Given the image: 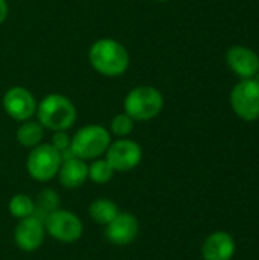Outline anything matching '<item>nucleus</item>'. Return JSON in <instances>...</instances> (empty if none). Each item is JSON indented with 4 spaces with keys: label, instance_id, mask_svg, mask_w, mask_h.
Wrapping results in <instances>:
<instances>
[{
    "label": "nucleus",
    "instance_id": "aec40b11",
    "mask_svg": "<svg viewBox=\"0 0 259 260\" xmlns=\"http://www.w3.org/2000/svg\"><path fill=\"white\" fill-rule=\"evenodd\" d=\"M133 129H134V120L127 113L116 114L110 122V131L113 133V136L119 139H125L127 136L131 134Z\"/></svg>",
    "mask_w": 259,
    "mask_h": 260
},
{
    "label": "nucleus",
    "instance_id": "ddd939ff",
    "mask_svg": "<svg viewBox=\"0 0 259 260\" xmlns=\"http://www.w3.org/2000/svg\"><path fill=\"white\" fill-rule=\"evenodd\" d=\"M235 250L237 244L231 233L214 232L202 245V257L203 260H232Z\"/></svg>",
    "mask_w": 259,
    "mask_h": 260
},
{
    "label": "nucleus",
    "instance_id": "20e7f679",
    "mask_svg": "<svg viewBox=\"0 0 259 260\" xmlns=\"http://www.w3.org/2000/svg\"><path fill=\"white\" fill-rule=\"evenodd\" d=\"M124 108L133 120H151L160 114L163 108V96L151 85H140L127 94Z\"/></svg>",
    "mask_w": 259,
    "mask_h": 260
},
{
    "label": "nucleus",
    "instance_id": "9b49d317",
    "mask_svg": "<svg viewBox=\"0 0 259 260\" xmlns=\"http://www.w3.org/2000/svg\"><path fill=\"white\" fill-rule=\"evenodd\" d=\"M44 236H46L44 222L37 216L20 219L14 229V242L21 251L26 253L37 251L43 245Z\"/></svg>",
    "mask_w": 259,
    "mask_h": 260
},
{
    "label": "nucleus",
    "instance_id": "423d86ee",
    "mask_svg": "<svg viewBox=\"0 0 259 260\" xmlns=\"http://www.w3.org/2000/svg\"><path fill=\"white\" fill-rule=\"evenodd\" d=\"M46 235L61 244H73L81 239L84 225L82 221L70 210L56 209L44 219Z\"/></svg>",
    "mask_w": 259,
    "mask_h": 260
},
{
    "label": "nucleus",
    "instance_id": "f8f14e48",
    "mask_svg": "<svg viewBox=\"0 0 259 260\" xmlns=\"http://www.w3.org/2000/svg\"><path fill=\"white\" fill-rule=\"evenodd\" d=\"M226 62L241 79H252L259 72V56L246 46H232L226 53Z\"/></svg>",
    "mask_w": 259,
    "mask_h": 260
},
{
    "label": "nucleus",
    "instance_id": "39448f33",
    "mask_svg": "<svg viewBox=\"0 0 259 260\" xmlns=\"http://www.w3.org/2000/svg\"><path fill=\"white\" fill-rule=\"evenodd\" d=\"M61 163V154L50 143H40L29 152L26 169L32 180L38 183H47L56 177Z\"/></svg>",
    "mask_w": 259,
    "mask_h": 260
},
{
    "label": "nucleus",
    "instance_id": "7ed1b4c3",
    "mask_svg": "<svg viewBox=\"0 0 259 260\" xmlns=\"http://www.w3.org/2000/svg\"><path fill=\"white\" fill-rule=\"evenodd\" d=\"M111 143L110 131L101 125H87L75 133L70 142V152L84 161L96 160L105 154Z\"/></svg>",
    "mask_w": 259,
    "mask_h": 260
},
{
    "label": "nucleus",
    "instance_id": "f3484780",
    "mask_svg": "<svg viewBox=\"0 0 259 260\" xmlns=\"http://www.w3.org/2000/svg\"><path fill=\"white\" fill-rule=\"evenodd\" d=\"M8 210L9 215L15 219H24L29 216H34L35 213V200H32L29 195L24 193H17L11 197L8 203Z\"/></svg>",
    "mask_w": 259,
    "mask_h": 260
},
{
    "label": "nucleus",
    "instance_id": "dca6fc26",
    "mask_svg": "<svg viewBox=\"0 0 259 260\" xmlns=\"http://www.w3.org/2000/svg\"><path fill=\"white\" fill-rule=\"evenodd\" d=\"M44 137V128L37 120H24L17 129V142L24 148H35Z\"/></svg>",
    "mask_w": 259,
    "mask_h": 260
},
{
    "label": "nucleus",
    "instance_id": "6e6552de",
    "mask_svg": "<svg viewBox=\"0 0 259 260\" xmlns=\"http://www.w3.org/2000/svg\"><path fill=\"white\" fill-rule=\"evenodd\" d=\"M105 160L114 172H128L137 168L142 161V148L130 139H119L105 151Z\"/></svg>",
    "mask_w": 259,
    "mask_h": 260
},
{
    "label": "nucleus",
    "instance_id": "2eb2a0df",
    "mask_svg": "<svg viewBox=\"0 0 259 260\" xmlns=\"http://www.w3.org/2000/svg\"><path fill=\"white\" fill-rule=\"evenodd\" d=\"M119 207L118 204L110 200V198H96L92 201L90 207H89V215L90 218L99 224V225H107L110 221H113L116 218V215L119 213Z\"/></svg>",
    "mask_w": 259,
    "mask_h": 260
},
{
    "label": "nucleus",
    "instance_id": "4be33fe9",
    "mask_svg": "<svg viewBox=\"0 0 259 260\" xmlns=\"http://www.w3.org/2000/svg\"><path fill=\"white\" fill-rule=\"evenodd\" d=\"M8 17V3L6 0H0V24L6 20Z\"/></svg>",
    "mask_w": 259,
    "mask_h": 260
},
{
    "label": "nucleus",
    "instance_id": "6ab92c4d",
    "mask_svg": "<svg viewBox=\"0 0 259 260\" xmlns=\"http://www.w3.org/2000/svg\"><path fill=\"white\" fill-rule=\"evenodd\" d=\"M114 171L108 165L105 158H96L92 160V165L89 166V178L96 184H105L113 178Z\"/></svg>",
    "mask_w": 259,
    "mask_h": 260
},
{
    "label": "nucleus",
    "instance_id": "9d476101",
    "mask_svg": "<svg viewBox=\"0 0 259 260\" xmlns=\"http://www.w3.org/2000/svg\"><path fill=\"white\" fill-rule=\"evenodd\" d=\"M105 239L118 247L130 245L139 235V221L130 212H119L113 221L105 225Z\"/></svg>",
    "mask_w": 259,
    "mask_h": 260
},
{
    "label": "nucleus",
    "instance_id": "4468645a",
    "mask_svg": "<svg viewBox=\"0 0 259 260\" xmlns=\"http://www.w3.org/2000/svg\"><path fill=\"white\" fill-rule=\"evenodd\" d=\"M60 184L66 189H78L89 178V166L78 157L64 158L56 174Z\"/></svg>",
    "mask_w": 259,
    "mask_h": 260
},
{
    "label": "nucleus",
    "instance_id": "0eeeda50",
    "mask_svg": "<svg viewBox=\"0 0 259 260\" xmlns=\"http://www.w3.org/2000/svg\"><path fill=\"white\" fill-rule=\"evenodd\" d=\"M231 105L235 114L246 120L253 122L259 119V81L241 79L231 93Z\"/></svg>",
    "mask_w": 259,
    "mask_h": 260
},
{
    "label": "nucleus",
    "instance_id": "1a4fd4ad",
    "mask_svg": "<svg viewBox=\"0 0 259 260\" xmlns=\"http://www.w3.org/2000/svg\"><path fill=\"white\" fill-rule=\"evenodd\" d=\"M3 108L8 113V116L14 120L24 122L29 120L35 111H37V101L32 96V93L23 87H12L9 88L3 99H2Z\"/></svg>",
    "mask_w": 259,
    "mask_h": 260
},
{
    "label": "nucleus",
    "instance_id": "5701e85b",
    "mask_svg": "<svg viewBox=\"0 0 259 260\" xmlns=\"http://www.w3.org/2000/svg\"><path fill=\"white\" fill-rule=\"evenodd\" d=\"M156 2H168V0H156Z\"/></svg>",
    "mask_w": 259,
    "mask_h": 260
},
{
    "label": "nucleus",
    "instance_id": "a211bd4d",
    "mask_svg": "<svg viewBox=\"0 0 259 260\" xmlns=\"http://www.w3.org/2000/svg\"><path fill=\"white\" fill-rule=\"evenodd\" d=\"M56 209H60V197L55 190L52 189H44L43 192H40V195L35 200V213L34 216H37L38 219H41L44 222L46 216L50 215L52 212H55Z\"/></svg>",
    "mask_w": 259,
    "mask_h": 260
},
{
    "label": "nucleus",
    "instance_id": "f257e3e1",
    "mask_svg": "<svg viewBox=\"0 0 259 260\" xmlns=\"http://www.w3.org/2000/svg\"><path fill=\"white\" fill-rule=\"evenodd\" d=\"M89 61L98 73L108 78H116L127 72L130 56L127 49L119 41L102 38L90 47Z\"/></svg>",
    "mask_w": 259,
    "mask_h": 260
},
{
    "label": "nucleus",
    "instance_id": "412c9836",
    "mask_svg": "<svg viewBox=\"0 0 259 260\" xmlns=\"http://www.w3.org/2000/svg\"><path fill=\"white\" fill-rule=\"evenodd\" d=\"M70 142L72 139L66 134V131H55L53 137H52V146L61 154V157L64 158V155L67 152H70Z\"/></svg>",
    "mask_w": 259,
    "mask_h": 260
},
{
    "label": "nucleus",
    "instance_id": "f03ea898",
    "mask_svg": "<svg viewBox=\"0 0 259 260\" xmlns=\"http://www.w3.org/2000/svg\"><path fill=\"white\" fill-rule=\"evenodd\" d=\"M37 117L43 128L50 131H66L76 120V108L73 102L58 93L47 94L37 107Z\"/></svg>",
    "mask_w": 259,
    "mask_h": 260
}]
</instances>
